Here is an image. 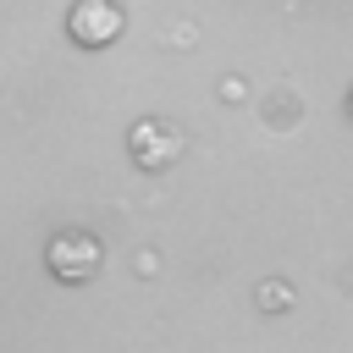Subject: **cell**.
<instances>
[{
	"label": "cell",
	"mask_w": 353,
	"mask_h": 353,
	"mask_svg": "<svg viewBox=\"0 0 353 353\" xmlns=\"http://www.w3.org/2000/svg\"><path fill=\"white\" fill-rule=\"evenodd\" d=\"M66 28H72V39H77V44L105 50V44H116V39H121L127 17H121V6H116V0H77V6H72V17H66Z\"/></svg>",
	"instance_id": "2"
},
{
	"label": "cell",
	"mask_w": 353,
	"mask_h": 353,
	"mask_svg": "<svg viewBox=\"0 0 353 353\" xmlns=\"http://www.w3.org/2000/svg\"><path fill=\"white\" fill-rule=\"evenodd\" d=\"M176 149H182V138H176L171 127H160V121H143V127L132 132V154H138L143 165H165Z\"/></svg>",
	"instance_id": "3"
},
{
	"label": "cell",
	"mask_w": 353,
	"mask_h": 353,
	"mask_svg": "<svg viewBox=\"0 0 353 353\" xmlns=\"http://www.w3.org/2000/svg\"><path fill=\"white\" fill-rule=\"evenodd\" d=\"M44 265H50L55 281H88L99 270V237L77 232V226L72 232H55L50 248H44Z\"/></svg>",
	"instance_id": "1"
},
{
	"label": "cell",
	"mask_w": 353,
	"mask_h": 353,
	"mask_svg": "<svg viewBox=\"0 0 353 353\" xmlns=\"http://www.w3.org/2000/svg\"><path fill=\"white\" fill-rule=\"evenodd\" d=\"M347 105H353V99H347Z\"/></svg>",
	"instance_id": "4"
}]
</instances>
